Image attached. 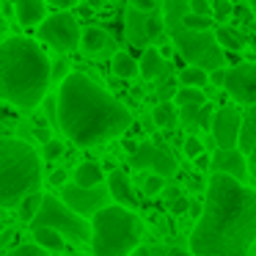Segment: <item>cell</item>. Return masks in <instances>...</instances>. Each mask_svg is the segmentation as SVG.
<instances>
[{"mask_svg":"<svg viewBox=\"0 0 256 256\" xmlns=\"http://www.w3.org/2000/svg\"><path fill=\"white\" fill-rule=\"evenodd\" d=\"M50 58L34 39L12 36L0 42V100L30 113L50 88Z\"/></svg>","mask_w":256,"mask_h":256,"instance_id":"3","label":"cell"},{"mask_svg":"<svg viewBox=\"0 0 256 256\" xmlns=\"http://www.w3.org/2000/svg\"><path fill=\"white\" fill-rule=\"evenodd\" d=\"M110 47V34L100 25H88L86 30H80V50L86 56H100Z\"/></svg>","mask_w":256,"mask_h":256,"instance_id":"18","label":"cell"},{"mask_svg":"<svg viewBox=\"0 0 256 256\" xmlns=\"http://www.w3.org/2000/svg\"><path fill=\"white\" fill-rule=\"evenodd\" d=\"M210 8H212V20L215 22H228V17L234 12V3L232 0H212Z\"/></svg>","mask_w":256,"mask_h":256,"instance_id":"29","label":"cell"},{"mask_svg":"<svg viewBox=\"0 0 256 256\" xmlns=\"http://www.w3.org/2000/svg\"><path fill=\"white\" fill-rule=\"evenodd\" d=\"M166 190V176H160V174L152 171L149 176H144V193L146 196H157Z\"/></svg>","mask_w":256,"mask_h":256,"instance_id":"31","label":"cell"},{"mask_svg":"<svg viewBox=\"0 0 256 256\" xmlns=\"http://www.w3.org/2000/svg\"><path fill=\"white\" fill-rule=\"evenodd\" d=\"M171 72V66L166 64V58H162V52L157 50V47H144V56H140V64H138V74H144L146 80H154L160 78V74H168Z\"/></svg>","mask_w":256,"mask_h":256,"instance_id":"17","label":"cell"},{"mask_svg":"<svg viewBox=\"0 0 256 256\" xmlns=\"http://www.w3.org/2000/svg\"><path fill=\"white\" fill-rule=\"evenodd\" d=\"M34 240L42 245V248H47V250H64L66 248V237H64L58 228H52V226H34Z\"/></svg>","mask_w":256,"mask_h":256,"instance_id":"19","label":"cell"},{"mask_svg":"<svg viewBox=\"0 0 256 256\" xmlns=\"http://www.w3.org/2000/svg\"><path fill=\"white\" fill-rule=\"evenodd\" d=\"M240 124H242V113H240L237 108H220V110H215V116H212V127H210L212 138H215V146H223V149L237 146Z\"/></svg>","mask_w":256,"mask_h":256,"instance_id":"12","label":"cell"},{"mask_svg":"<svg viewBox=\"0 0 256 256\" xmlns=\"http://www.w3.org/2000/svg\"><path fill=\"white\" fill-rule=\"evenodd\" d=\"M206 83H210V72L196 66V64H188V66L179 72V86H198V88H204Z\"/></svg>","mask_w":256,"mask_h":256,"instance_id":"26","label":"cell"},{"mask_svg":"<svg viewBox=\"0 0 256 256\" xmlns=\"http://www.w3.org/2000/svg\"><path fill=\"white\" fill-rule=\"evenodd\" d=\"M223 80H226V66H218V69H212V72H210V83L223 86Z\"/></svg>","mask_w":256,"mask_h":256,"instance_id":"44","label":"cell"},{"mask_svg":"<svg viewBox=\"0 0 256 256\" xmlns=\"http://www.w3.org/2000/svg\"><path fill=\"white\" fill-rule=\"evenodd\" d=\"M190 12H196V14H212L210 0H190Z\"/></svg>","mask_w":256,"mask_h":256,"instance_id":"41","label":"cell"},{"mask_svg":"<svg viewBox=\"0 0 256 256\" xmlns=\"http://www.w3.org/2000/svg\"><path fill=\"white\" fill-rule=\"evenodd\" d=\"M174 102L176 105H201V102H206V96L204 88H198V86H179L176 94H174Z\"/></svg>","mask_w":256,"mask_h":256,"instance_id":"27","label":"cell"},{"mask_svg":"<svg viewBox=\"0 0 256 256\" xmlns=\"http://www.w3.org/2000/svg\"><path fill=\"white\" fill-rule=\"evenodd\" d=\"M140 237H144V223L124 204H105L91 215V250L96 256L132 254Z\"/></svg>","mask_w":256,"mask_h":256,"instance_id":"5","label":"cell"},{"mask_svg":"<svg viewBox=\"0 0 256 256\" xmlns=\"http://www.w3.org/2000/svg\"><path fill=\"white\" fill-rule=\"evenodd\" d=\"M182 22L193 30H212V14H196V12H184L182 14Z\"/></svg>","mask_w":256,"mask_h":256,"instance_id":"28","label":"cell"},{"mask_svg":"<svg viewBox=\"0 0 256 256\" xmlns=\"http://www.w3.org/2000/svg\"><path fill=\"white\" fill-rule=\"evenodd\" d=\"M132 168H152L154 174L160 176H174L179 171L176 160H174L171 152H166L162 146H154V144H138L132 149Z\"/></svg>","mask_w":256,"mask_h":256,"instance_id":"11","label":"cell"},{"mask_svg":"<svg viewBox=\"0 0 256 256\" xmlns=\"http://www.w3.org/2000/svg\"><path fill=\"white\" fill-rule=\"evenodd\" d=\"M42 188V157L28 140L0 135V206H17Z\"/></svg>","mask_w":256,"mask_h":256,"instance_id":"4","label":"cell"},{"mask_svg":"<svg viewBox=\"0 0 256 256\" xmlns=\"http://www.w3.org/2000/svg\"><path fill=\"white\" fill-rule=\"evenodd\" d=\"M108 190H110V198L116 201V204H124V206H130V210L138 206V196H135L132 182H130V176L124 171H113L110 176H108Z\"/></svg>","mask_w":256,"mask_h":256,"instance_id":"14","label":"cell"},{"mask_svg":"<svg viewBox=\"0 0 256 256\" xmlns=\"http://www.w3.org/2000/svg\"><path fill=\"white\" fill-rule=\"evenodd\" d=\"M135 254H140V256H154V254H160V256H182L184 250L182 248H168V245H144V248H135Z\"/></svg>","mask_w":256,"mask_h":256,"instance_id":"30","label":"cell"},{"mask_svg":"<svg viewBox=\"0 0 256 256\" xmlns=\"http://www.w3.org/2000/svg\"><path fill=\"white\" fill-rule=\"evenodd\" d=\"M58 127L74 146H100L132 127V113L86 72H69L58 88Z\"/></svg>","mask_w":256,"mask_h":256,"instance_id":"2","label":"cell"},{"mask_svg":"<svg viewBox=\"0 0 256 256\" xmlns=\"http://www.w3.org/2000/svg\"><path fill=\"white\" fill-rule=\"evenodd\" d=\"M256 240V190L228 174L212 171L204 210L190 232V250L198 256H245Z\"/></svg>","mask_w":256,"mask_h":256,"instance_id":"1","label":"cell"},{"mask_svg":"<svg viewBox=\"0 0 256 256\" xmlns=\"http://www.w3.org/2000/svg\"><path fill=\"white\" fill-rule=\"evenodd\" d=\"M105 179L100 162H80L74 168V184H83V188H91V184H100Z\"/></svg>","mask_w":256,"mask_h":256,"instance_id":"24","label":"cell"},{"mask_svg":"<svg viewBox=\"0 0 256 256\" xmlns=\"http://www.w3.org/2000/svg\"><path fill=\"white\" fill-rule=\"evenodd\" d=\"M250 12H254V17H256V0H250Z\"/></svg>","mask_w":256,"mask_h":256,"instance_id":"50","label":"cell"},{"mask_svg":"<svg viewBox=\"0 0 256 256\" xmlns=\"http://www.w3.org/2000/svg\"><path fill=\"white\" fill-rule=\"evenodd\" d=\"M132 8H140V12H154L157 8V0H130Z\"/></svg>","mask_w":256,"mask_h":256,"instance_id":"42","label":"cell"},{"mask_svg":"<svg viewBox=\"0 0 256 256\" xmlns=\"http://www.w3.org/2000/svg\"><path fill=\"white\" fill-rule=\"evenodd\" d=\"M14 237H17V228H3V232H0V248H6Z\"/></svg>","mask_w":256,"mask_h":256,"instance_id":"45","label":"cell"},{"mask_svg":"<svg viewBox=\"0 0 256 256\" xmlns=\"http://www.w3.org/2000/svg\"><path fill=\"white\" fill-rule=\"evenodd\" d=\"M50 6H56V8H72V6H78L80 0H47Z\"/></svg>","mask_w":256,"mask_h":256,"instance_id":"46","label":"cell"},{"mask_svg":"<svg viewBox=\"0 0 256 256\" xmlns=\"http://www.w3.org/2000/svg\"><path fill=\"white\" fill-rule=\"evenodd\" d=\"M39 206H42V193H39V190L25 193L22 198H20V204H17V218L22 223H30V220H34V215L39 212Z\"/></svg>","mask_w":256,"mask_h":256,"instance_id":"25","label":"cell"},{"mask_svg":"<svg viewBox=\"0 0 256 256\" xmlns=\"http://www.w3.org/2000/svg\"><path fill=\"white\" fill-rule=\"evenodd\" d=\"M36 36L42 42H47L50 47H56L58 52H72L80 47V25L74 20V14H69L66 8L61 14H52V17L42 20Z\"/></svg>","mask_w":256,"mask_h":256,"instance_id":"8","label":"cell"},{"mask_svg":"<svg viewBox=\"0 0 256 256\" xmlns=\"http://www.w3.org/2000/svg\"><path fill=\"white\" fill-rule=\"evenodd\" d=\"M168 210H171L174 215H184V212L190 210V201L184 198V196H176V198H171V201H168Z\"/></svg>","mask_w":256,"mask_h":256,"instance_id":"38","label":"cell"},{"mask_svg":"<svg viewBox=\"0 0 256 256\" xmlns=\"http://www.w3.org/2000/svg\"><path fill=\"white\" fill-rule=\"evenodd\" d=\"M190 8V0H166V30L171 36L174 47L179 50V56L188 64H196V66L212 69L226 66V52L218 44L215 30H193L182 22V14Z\"/></svg>","mask_w":256,"mask_h":256,"instance_id":"6","label":"cell"},{"mask_svg":"<svg viewBox=\"0 0 256 256\" xmlns=\"http://www.w3.org/2000/svg\"><path fill=\"white\" fill-rule=\"evenodd\" d=\"M223 88L234 96V102L242 105H254L256 102V64H232L226 69V80Z\"/></svg>","mask_w":256,"mask_h":256,"instance_id":"10","label":"cell"},{"mask_svg":"<svg viewBox=\"0 0 256 256\" xmlns=\"http://www.w3.org/2000/svg\"><path fill=\"white\" fill-rule=\"evenodd\" d=\"M14 14L22 28H36L47 17V0H14Z\"/></svg>","mask_w":256,"mask_h":256,"instance_id":"16","label":"cell"},{"mask_svg":"<svg viewBox=\"0 0 256 256\" xmlns=\"http://www.w3.org/2000/svg\"><path fill=\"white\" fill-rule=\"evenodd\" d=\"M30 226H52V228H58L64 237H69L72 242H78V245L91 242V223H88V218L78 215V212L69 210L61 198H52V196H42V206H39V212L34 215Z\"/></svg>","mask_w":256,"mask_h":256,"instance_id":"7","label":"cell"},{"mask_svg":"<svg viewBox=\"0 0 256 256\" xmlns=\"http://www.w3.org/2000/svg\"><path fill=\"white\" fill-rule=\"evenodd\" d=\"M0 36H6V17L0 14Z\"/></svg>","mask_w":256,"mask_h":256,"instance_id":"49","label":"cell"},{"mask_svg":"<svg viewBox=\"0 0 256 256\" xmlns=\"http://www.w3.org/2000/svg\"><path fill=\"white\" fill-rule=\"evenodd\" d=\"M193 160H196V166H198L201 171H210V160H206V154H204V152H201L198 157H193Z\"/></svg>","mask_w":256,"mask_h":256,"instance_id":"47","label":"cell"},{"mask_svg":"<svg viewBox=\"0 0 256 256\" xmlns=\"http://www.w3.org/2000/svg\"><path fill=\"white\" fill-rule=\"evenodd\" d=\"M182 152H184L188 160H193V157H198L201 152H204V144H201V138H196V135H188L184 144H182Z\"/></svg>","mask_w":256,"mask_h":256,"instance_id":"34","label":"cell"},{"mask_svg":"<svg viewBox=\"0 0 256 256\" xmlns=\"http://www.w3.org/2000/svg\"><path fill=\"white\" fill-rule=\"evenodd\" d=\"M69 72H72L69 58H56V61H50V80H58V83H61Z\"/></svg>","mask_w":256,"mask_h":256,"instance_id":"33","label":"cell"},{"mask_svg":"<svg viewBox=\"0 0 256 256\" xmlns=\"http://www.w3.org/2000/svg\"><path fill=\"white\" fill-rule=\"evenodd\" d=\"M146 17L149 12H140V8H132L130 6L127 12V20H124V34H127V42L135 47H146L149 44V30H146Z\"/></svg>","mask_w":256,"mask_h":256,"instance_id":"15","label":"cell"},{"mask_svg":"<svg viewBox=\"0 0 256 256\" xmlns=\"http://www.w3.org/2000/svg\"><path fill=\"white\" fill-rule=\"evenodd\" d=\"M152 118H154V124L160 130H171V127H176V118H179V113H176V105H174L171 100H160V105L152 110Z\"/></svg>","mask_w":256,"mask_h":256,"instance_id":"23","label":"cell"},{"mask_svg":"<svg viewBox=\"0 0 256 256\" xmlns=\"http://www.w3.org/2000/svg\"><path fill=\"white\" fill-rule=\"evenodd\" d=\"M3 218H6V206H0V220H3Z\"/></svg>","mask_w":256,"mask_h":256,"instance_id":"51","label":"cell"},{"mask_svg":"<svg viewBox=\"0 0 256 256\" xmlns=\"http://www.w3.org/2000/svg\"><path fill=\"white\" fill-rule=\"evenodd\" d=\"M42 154H44V160H58V157L64 154V144L58 138H47L44 140V152H42Z\"/></svg>","mask_w":256,"mask_h":256,"instance_id":"37","label":"cell"},{"mask_svg":"<svg viewBox=\"0 0 256 256\" xmlns=\"http://www.w3.org/2000/svg\"><path fill=\"white\" fill-rule=\"evenodd\" d=\"M12 254L14 256H44L47 254V248H42L39 242H25V245H17V248H12Z\"/></svg>","mask_w":256,"mask_h":256,"instance_id":"35","label":"cell"},{"mask_svg":"<svg viewBox=\"0 0 256 256\" xmlns=\"http://www.w3.org/2000/svg\"><path fill=\"white\" fill-rule=\"evenodd\" d=\"M176 88H179V86L174 83V80H168V83H162V86H160V100H174V94H176Z\"/></svg>","mask_w":256,"mask_h":256,"instance_id":"40","label":"cell"},{"mask_svg":"<svg viewBox=\"0 0 256 256\" xmlns=\"http://www.w3.org/2000/svg\"><path fill=\"white\" fill-rule=\"evenodd\" d=\"M237 146H240L242 152H250V149L256 146V108H254V105H248V113L242 116Z\"/></svg>","mask_w":256,"mask_h":256,"instance_id":"20","label":"cell"},{"mask_svg":"<svg viewBox=\"0 0 256 256\" xmlns=\"http://www.w3.org/2000/svg\"><path fill=\"white\" fill-rule=\"evenodd\" d=\"M66 179H69V171H66V168H56V171H52L50 176H47V182H50L52 188H61V184L66 182Z\"/></svg>","mask_w":256,"mask_h":256,"instance_id":"39","label":"cell"},{"mask_svg":"<svg viewBox=\"0 0 256 256\" xmlns=\"http://www.w3.org/2000/svg\"><path fill=\"white\" fill-rule=\"evenodd\" d=\"M176 196H182V190H179V188H168V190H166V198H168V201L176 198Z\"/></svg>","mask_w":256,"mask_h":256,"instance_id":"48","label":"cell"},{"mask_svg":"<svg viewBox=\"0 0 256 256\" xmlns=\"http://www.w3.org/2000/svg\"><path fill=\"white\" fill-rule=\"evenodd\" d=\"M201 105H204V102H201ZM201 105H179V122H182V127L196 130V116H198Z\"/></svg>","mask_w":256,"mask_h":256,"instance_id":"32","label":"cell"},{"mask_svg":"<svg viewBox=\"0 0 256 256\" xmlns=\"http://www.w3.org/2000/svg\"><path fill=\"white\" fill-rule=\"evenodd\" d=\"M245 160H248V176L254 179V184H256V146L248 152V157H245Z\"/></svg>","mask_w":256,"mask_h":256,"instance_id":"43","label":"cell"},{"mask_svg":"<svg viewBox=\"0 0 256 256\" xmlns=\"http://www.w3.org/2000/svg\"><path fill=\"white\" fill-rule=\"evenodd\" d=\"M210 171H220V174H228V176L245 182L248 179V160H245L242 149H237V146H228V149L218 146V152L210 160Z\"/></svg>","mask_w":256,"mask_h":256,"instance_id":"13","label":"cell"},{"mask_svg":"<svg viewBox=\"0 0 256 256\" xmlns=\"http://www.w3.org/2000/svg\"><path fill=\"white\" fill-rule=\"evenodd\" d=\"M212 116H215V110H212V105H201L198 108V116H196V130H210L212 127Z\"/></svg>","mask_w":256,"mask_h":256,"instance_id":"36","label":"cell"},{"mask_svg":"<svg viewBox=\"0 0 256 256\" xmlns=\"http://www.w3.org/2000/svg\"><path fill=\"white\" fill-rule=\"evenodd\" d=\"M215 39L223 50H232V52H240L245 47V36L240 34V30L228 28L226 22H220V28H215Z\"/></svg>","mask_w":256,"mask_h":256,"instance_id":"22","label":"cell"},{"mask_svg":"<svg viewBox=\"0 0 256 256\" xmlns=\"http://www.w3.org/2000/svg\"><path fill=\"white\" fill-rule=\"evenodd\" d=\"M61 201L69 206V210H74L78 215L83 218H91L96 210H102L105 204H110V190H108V184H91V188H83V184H69L64 182L61 188Z\"/></svg>","mask_w":256,"mask_h":256,"instance_id":"9","label":"cell"},{"mask_svg":"<svg viewBox=\"0 0 256 256\" xmlns=\"http://www.w3.org/2000/svg\"><path fill=\"white\" fill-rule=\"evenodd\" d=\"M110 69H113V74L116 78H122V80H132L135 74H138V61H135L130 52H113V58H110Z\"/></svg>","mask_w":256,"mask_h":256,"instance_id":"21","label":"cell"},{"mask_svg":"<svg viewBox=\"0 0 256 256\" xmlns=\"http://www.w3.org/2000/svg\"><path fill=\"white\" fill-rule=\"evenodd\" d=\"M232 3H234V6H237V3H240V0H232Z\"/></svg>","mask_w":256,"mask_h":256,"instance_id":"52","label":"cell"}]
</instances>
